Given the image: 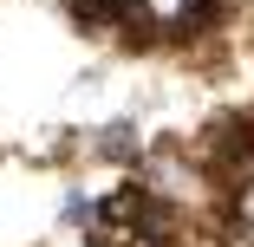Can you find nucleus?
I'll use <instances>...</instances> for the list:
<instances>
[{
	"instance_id": "obj_3",
	"label": "nucleus",
	"mask_w": 254,
	"mask_h": 247,
	"mask_svg": "<svg viewBox=\"0 0 254 247\" xmlns=\"http://www.w3.org/2000/svg\"><path fill=\"white\" fill-rule=\"evenodd\" d=\"M85 150H91L98 163H111V169H124V176H130V169L143 163L150 143H143V124H137V117H105V124L85 137Z\"/></svg>"
},
{
	"instance_id": "obj_4",
	"label": "nucleus",
	"mask_w": 254,
	"mask_h": 247,
	"mask_svg": "<svg viewBox=\"0 0 254 247\" xmlns=\"http://www.w3.org/2000/svg\"><path fill=\"white\" fill-rule=\"evenodd\" d=\"M215 221H228V228H254V176H241V182H228V189H222Z\"/></svg>"
},
{
	"instance_id": "obj_1",
	"label": "nucleus",
	"mask_w": 254,
	"mask_h": 247,
	"mask_svg": "<svg viewBox=\"0 0 254 247\" xmlns=\"http://www.w3.org/2000/svg\"><path fill=\"white\" fill-rule=\"evenodd\" d=\"M189 156L202 163V176H209L215 189L254 176V111H222V117H209Z\"/></svg>"
},
{
	"instance_id": "obj_2",
	"label": "nucleus",
	"mask_w": 254,
	"mask_h": 247,
	"mask_svg": "<svg viewBox=\"0 0 254 247\" xmlns=\"http://www.w3.org/2000/svg\"><path fill=\"white\" fill-rule=\"evenodd\" d=\"M78 33H111L124 52H157V7L150 0H65Z\"/></svg>"
},
{
	"instance_id": "obj_5",
	"label": "nucleus",
	"mask_w": 254,
	"mask_h": 247,
	"mask_svg": "<svg viewBox=\"0 0 254 247\" xmlns=\"http://www.w3.org/2000/svg\"><path fill=\"white\" fill-rule=\"evenodd\" d=\"M0 156H7V150H0Z\"/></svg>"
}]
</instances>
